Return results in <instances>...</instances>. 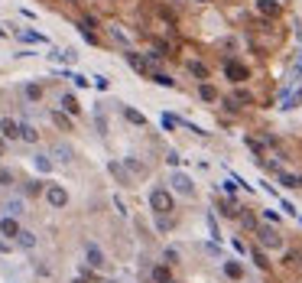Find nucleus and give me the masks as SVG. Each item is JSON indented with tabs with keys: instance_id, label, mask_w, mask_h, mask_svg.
<instances>
[{
	"instance_id": "f257e3e1",
	"label": "nucleus",
	"mask_w": 302,
	"mask_h": 283,
	"mask_svg": "<svg viewBox=\"0 0 302 283\" xmlns=\"http://www.w3.org/2000/svg\"><path fill=\"white\" fill-rule=\"evenodd\" d=\"M150 208L156 215H169V212H173V196H169L166 189H153L150 192Z\"/></svg>"
},
{
	"instance_id": "f03ea898",
	"label": "nucleus",
	"mask_w": 302,
	"mask_h": 283,
	"mask_svg": "<svg viewBox=\"0 0 302 283\" xmlns=\"http://www.w3.org/2000/svg\"><path fill=\"white\" fill-rule=\"evenodd\" d=\"M46 202L52 208H65L68 205V192H65L62 185H49V189H46Z\"/></svg>"
},
{
	"instance_id": "7ed1b4c3",
	"label": "nucleus",
	"mask_w": 302,
	"mask_h": 283,
	"mask_svg": "<svg viewBox=\"0 0 302 283\" xmlns=\"http://www.w3.org/2000/svg\"><path fill=\"white\" fill-rule=\"evenodd\" d=\"M257 238H260L263 248H276V250L283 248V238H280V231H276V228H267V225H263V228L257 231Z\"/></svg>"
},
{
	"instance_id": "20e7f679",
	"label": "nucleus",
	"mask_w": 302,
	"mask_h": 283,
	"mask_svg": "<svg viewBox=\"0 0 302 283\" xmlns=\"http://www.w3.org/2000/svg\"><path fill=\"white\" fill-rule=\"evenodd\" d=\"M0 137H3V140H20V120L3 117L0 120Z\"/></svg>"
},
{
	"instance_id": "39448f33",
	"label": "nucleus",
	"mask_w": 302,
	"mask_h": 283,
	"mask_svg": "<svg viewBox=\"0 0 302 283\" xmlns=\"http://www.w3.org/2000/svg\"><path fill=\"white\" fill-rule=\"evenodd\" d=\"M173 189L179 192V196H195V185H192V179L185 173H173Z\"/></svg>"
},
{
	"instance_id": "423d86ee",
	"label": "nucleus",
	"mask_w": 302,
	"mask_h": 283,
	"mask_svg": "<svg viewBox=\"0 0 302 283\" xmlns=\"http://www.w3.org/2000/svg\"><path fill=\"white\" fill-rule=\"evenodd\" d=\"M224 75L231 78V82H238V85H240L250 72H247V66H240V62H224Z\"/></svg>"
},
{
	"instance_id": "0eeeda50",
	"label": "nucleus",
	"mask_w": 302,
	"mask_h": 283,
	"mask_svg": "<svg viewBox=\"0 0 302 283\" xmlns=\"http://www.w3.org/2000/svg\"><path fill=\"white\" fill-rule=\"evenodd\" d=\"M20 225H16V218L13 215H7L3 218V221H0V234H3V238H10V241H16V234H20Z\"/></svg>"
},
{
	"instance_id": "6e6552de",
	"label": "nucleus",
	"mask_w": 302,
	"mask_h": 283,
	"mask_svg": "<svg viewBox=\"0 0 302 283\" xmlns=\"http://www.w3.org/2000/svg\"><path fill=\"white\" fill-rule=\"evenodd\" d=\"M85 257H88V264H91V267H104V250L97 248V244H88V248H85Z\"/></svg>"
},
{
	"instance_id": "1a4fd4ad",
	"label": "nucleus",
	"mask_w": 302,
	"mask_h": 283,
	"mask_svg": "<svg viewBox=\"0 0 302 283\" xmlns=\"http://www.w3.org/2000/svg\"><path fill=\"white\" fill-rule=\"evenodd\" d=\"M20 140H26V143H36V140H39V131L32 127L30 120H20Z\"/></svg>"
},
{
	"instance_id": "9d476101",
	"label": "nucleus",
	"mask_w": 302,
	"mask_h": 283,
	"mask_svg": "<svg viewBox=\"0 0 302 283\" xmlns=\"http://www.w3.org/2000/svg\"><path fill=\"white\" fill-rule=\"evenodd\" d=\"M59 104H62V111H65V114H78V111H81L78 98H75V95H68V91H65L62 98H59Z\"/></svg>"
},
{
	"instance_id": "9b49d317",
	"label": "nucleus",
	"mask_w": 302,
	"mask_h": 283,
	"mask_svg": "<svg viewBox=\"0 0 302 283\" xmlns=\"http://www.w3.org/2000/svg\"><path fill=\"white\" fill-rule=\"evenodd\" d=\"M257 10L263 17H276L280 13V0H257Z\"/></svg>"
},
{
	"instance_id": "f8f14e48",
	"label": "nucleus",
	"mask_w": 302,
	"mask_h": 283,
	"mask_svg": "<svg viewBox=\"0 0 302 283\" xmlns=\"http://www.w3.org/2000/svg\"><path fill=\"white\" fill-rule=\"evenodd\" d=\"M23 95H26V101H39L43 98V85H39V82H30V85H23Z\"/></svg>"
},
{
	"instance_id": "ddd939ff",
	"label": "nucleus",
	"mask_w": 302,
	"mask_h": 283,
	"mask_svg": "<svg viewBox=\"0 0 302 283\" xmlns=\"http://www.w3.org/2000/svg\"><path fill=\"white\" fill-rule=\"evenodd\" d=\"M16 244H20L23 250H32L36 248V234H32V231H20V234H16Z\"/></svg>"
},
{
	"instance_id": "4468645a",
	"label": "nucleus",
	"mask_w": 302,
	"mask_h": 283,
	"mask_svg": "<svg viewBox=\"0 0 302 283\" xmlns=\"http://www.w3.org/2000/svg\"><path fill=\"white\" fill-rule=\"evenodd\" d=\"M52 156L59 160V163H68V160H72V147H65V143H55V147H52Z\"/></svg>"
},
{
	"instance_id": "2eb2a0df",
	"label": "nucleus",
	"mask_w": 302,
	"mask_h": 283,
	"mask_svg": "<svg viewBox=\"0 0 302 283\" xmlns=\"http://www.w3.org/2000/svg\"><path fill=\"white\" fill-rule=\"evenodd\" d=\"M153 280H156V283H173V273H169V267H166V264L153 267Z\"/></svg>"
},
{
	"instance_id": "dca6fc26",
	"label": "nucleus",
	"mask_w": 302,
	"mask_h": 283,
	"mask_svg": "<svg viewBox=\"0 0 302 283\" xmlns=\"http://www.w3.org/2000/svg\"><path fill=\"white\" fill-rule=\"evenodd\" d=\"M124 117H127L133 127H146V117H143L140 111H133V108H124Z\"/></svg>"
},
{
	"instance_id": "f3484780",
	"label": "nucleus",
	"mask_w": 302,
	"mask_h": 283,
	"mask_svg": "<svg viewBox=\"0 0 302 283\" xmlns=\"http://www.w3.org/2000/svg\"><path fill=\"white\" fill-rule=\"evenodd\" d=\"M198 98H202V101H218V91H215V85H208V82H202V85H198Z\"/></svg>"
},
{
	"instance_id": "a211bd4d",
	"label": "nucleus",
	"mask_w": 302,
	"mask_h": 283,
	"mask_svg": "<svg viewBox=\"0 0 302 283\" xmlns=\"http://www.w3.org/2000/svg\"><path fill=\"white\" fill-rule=\"evenodd\" d=\"M224 273L231 280H240V277H244V267H240L238 261H224Z\"/></svg>"
},
{
	"instance_id": "6ab92c4d",
	"label": "nucleus",
	"mask_w": 302,
	"mask_h": 283,
	"mask_svg": "<svg viewBox=\"0 0 302 283\" xmlns=\"http://www.w3.org/2000/svg\"><path fill=\"white\" fill-rule=\"evenodd\" d=\"M16 36H20L23 43H46V36L43 33H32V30H20Z\"/></svg>"
},
{
	"instance_id": "aec40b11",
	"label": "nucleus",
	"mask_w": 302,
	"mask_h": 283,
	"mask_svg": "<svg viewBox=\"0 0 302 283\" xmlns=\"http://www.w3.org/2000/svg\"><path fill=\"white\" fill-rule=\"evenodd\" d=\"M153 82L162 88H175V78L173 75H166V72H153Z\"/></svg>"
},
{
	"instance_id": "412c9836",
	"label": "nucleus",
	"mask_w": 302,
	"mask_h": 283,
	"mask_svg": "<svg viewBox=\"0 0 302 283\" xmlns=\"http://www.w3.org/2000/svg\"><path fill=\"white\" fill-rule=\"evenodd\" d=\"M52 120H55V127H59V131H72V120L65 117L62 111H52Z\"/></svg>"
},
{
	"instance_id": "4be33fe9",
	"label": "nucleus",
	"mask_w": 302,
	"mask_h": 283,
	"mask_svg": "<svg viewBox=\"0 0 302 283\" xmlns=\"http://www.w3.org/2000/svg\"><path fill=\"white\" fill-rule=\"evenodd\" d=\"M32 163H36V169H39V173H49V169H52V160H49V156H43V153H39Z\"/></svg>"
},
{
	"instance_id": "5701e85b",
	"label": "nucleus",
	"mask_w": 302,
	"mask_h": 283,
	"mask_svg": "<svg viewBox=\"0 0 302 283\" xmlns=\"http://www.w3.org/2000/svg\"><path fill=\"white\" fill-rule=\"evenodd\" d=\"M189 72H192L195 78H208V68L202 66V62H189Z\"/></svg>"
},
{
	"instance_id": "b1692460",
	"label": "nucleus",
	"mask_w": 302,
	"mask_h": 283,
	"mask_svg": "<svg viewBox=\"0 0 302 283\" xmlns=\"http://www.w3.org/2000/svg\"><path fill=\"white\" fill-rule=\"evenodd\" d=\"M299 101H302V88H296V91H292L289 98H286V104H283V108L289 111V108H296V104H299Z\"/></svg>"
},
{
	"instance_id": "393cba45",
	"label": "nucleus",
	"mask_w": 302,
	"mask_h": 283,
	"mask_svg": "<svg viewBox=\"0 0 302 283\" xmlns=\"http://www.w3.org/2000/svg\"><path fill=\"white\" fill-rule=\"evenodd\" d=\"M111 36H114V39H117V43H124V46H130V36L124 33V30H120V26H111Z\"/></svg>"
},
{
	"instance_id": "a878e982",
	"label": "nucleus",
	"mask_w": 302,
	"mask_h": 283,
	"mask_svg": "<svg viewBox=\"0 0 302 283\" xmlns=\"http://www.w3.org/2000/svg\"><path fill=\"white\" fill-rule=\"evenodd\" d=\"M7 212H10V215L16 218V215L23 212V199H10V202H7Z\"/></svg>"
},
{
	"instance_id": "bb28decb",
	"label": "nucleus",
	"mask_w": 302,
	"mask_h": 283,
	"mask_svg": "<svg viewBox=\"0 0 302 283\" xmlns=\"http://www.w3.org/2000/svg\"><path fill=\"white\" fill-rule=\"evenodd\" d=\"M231 101H234V104H250L254 98H250V91H244V88H240V91H238V95H234Z\"/></svg>"
},
{
	"instance_id": "cd10ccee",
	"label": "nucleus",
	"mask_w": 302,
	"mask_h": 283,
	"mask_svg": "<svg viewBox=\"0 0 302 283\" xmlns=\"http://www.w3.org/2000/svg\"><path fill=\"white\" fill-rule=\"evenodd\" d=\"M280 183L286 185V189H296V185H299V179H296V176H289V173H280Z\"/></svg>"
},
{
	"instance_id": "c85d7f7f",
	"label": "nucleus",
	"mask_w": 302,
	"mask_h": 283,
	"mask_svg": "<svg viewBox=\"0 0 302 283\" xmlns=\"http://www.w3.org/2000/svg\"><path fill=\"white\" fill-rule=\"evenodd\" d=\"M254 264H257L260 270H267V267H270V261L263 257V250H254Z\"/></svg>"
},
{
	"instance_id": "c756f323",
	"label": "nucleus",
	"mask_w": 302,
	"mask_h": 283,
	"mask_svg": "<svg viewBox=\"0 0 302 283\" xmlns=\"http://www.w3.org/2000/svg\"><path fill=\"white\" fill-rule=\"evenodd\" d=\"M124 163H127V169H130V173H137V176L143 173V163H137V160H133V156H127V160H124Z\"/></svg>"
},
{
	"instance_id": "7c9ffc66",
	"label": "nucleus",
	"mask_w": 302,
	"mask_h": 283,
	"mask_svg": "<svg viewBox=\"0 0 302 283\" xmlns=\"http://www.w3.org/2000/svg\"><path fill=\"white\" fill-rule=\"evenodd\" d=\"M68 78H72V82H75L78 88H88V78H85V75H78V72H72V75H68Z\"/></svg>"
},
{
	"instance_id": "2f4dec72",
	"label": "nucleus",
	"mask_w": 302,
	"mask_h": 283,
	"mask_svg": "<svg viewBox=\"0 0 302 283\" xmlns=\"http://www.w3.org/2000/svg\"><path fill=\"white\" fill-rule=\"evenodd\" d=\"M221 212H224L227 218H234V215H238V205H234V202H224V208H221Z\"/></svg>"
},
{
	"instance_id": "473e14b6",
	"label": "nucleus",
	"mask_w": 302,
	"mask_h": 283,
	"mask_svg": "<svg viewBox=\"0 0 302 283\" xmlns=\"http://www.w3.org/2000/svg\"><path fill=\"white\" fill-rule=\"evenodd\" d=\"M175 124H179V120H175V117H173V114H162V127H169V131H173Z\"/></svg>"
},
{
	"instance_id": "72a5a7b5",
	"label": "nucleus",
	"mask_w": 302,
	"mask_h": 283,
	"mask_svg": "<svg viewBox=\"0 0 302 283\" xmlns=\"http://www.w3.org/2000/svg\"><path fill=\"white\" fill-rule=\"evenodd\" d=\"M175 261H179V250L169 248V250H166V264H175Z\"/></svg>"
},
{
	"instance_id": "f704fd0d",
	"label": "nucleus",
	"mask_w": 302,
	"mask_h": 283,
	"mask_svg": "<svg viewBox=\"0 0 302 283\" xmlns=\"http://www.w3.org/2000/svg\"><path fill=\"white\" fill-rule=\"evenodd\" d=\"M10 183H13V176L7 169H0V185H10Z\"/></svg>"
},
{
	"instance_id": "c9c22d12",
	"label": "nucleus",
	"mask_w": 302,
	"mask_h": 283,
	"mask_svg": "<svg viewBox=\"0 0 302 283\" xmlns=\"http://www.w3.org/2000/svg\"><path fill=\"white\" fill-rule=\"evenodd\" d=\"M95 85L101 88V91H104V88H108V78H104V75H95Z\"/></svg>"
},
{
	"instance_id": "e433bc0d",
	"label": "nucleus",
	"mask_w": 302,
	"mask_h": 283,
	"mask_svg": "<svg viewBox=\"0 0 302 283\" xmlns=\"http://www.w3.org/2000/svg\"><path fill=\"white\" fill-rule=\"evenodd\" d=\"M292 75H296V78H302V55L296 59V72H292Z\"/></svg>"
},
{
	"instance_id": "4c0bfd02",
	"label": "nucleus",
	"mask_w": 302,
	"mask_h": 283,
	"mask_svg": "<svg viewBox=\"0 0 302 283\" xmlns=\"http://www.w3.org/2000/svg\"><path fill=\"white\" fill-rule=\"evenodd\" d=\"M3 153H7V140H3V137H0V156H3Z\"/></svg>"
},
{
	"instance_id": "58836bf2",
	"label": "nucleus",
	"mask_w": 302,
	"mask_h": 283,
	"mask_svg": "<svg viewBox=\"0 0 302 283\" xmlns=\"http://www.w3.org/2000/svg\"><path fill=\"white\" fill-rule=\"evenodd\" d=\"M198 3H205V0H198Z\"/></svg>"
},
{
	"instance_id": "ea45409f",
	"label": "nucleus",
	"mask_w": 302,
	"mask_h": 283,
	"mask_svg": "<svg viewBox=\"0 0 302 283\" xmlns=\"http://www.w3.org/2000/svg\"><path fill=\"white\" fill-rule=\"evenodd\" d=\"M299 39H302V33H299Z\"/></svg>"
}]
</instances>
